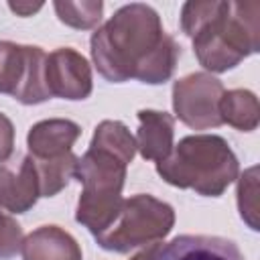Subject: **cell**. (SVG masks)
Masks as SVG:
<instances>
[{
  "mask_svg": "<svg viewBox=\"0 0 260 260\" xmlns=\"http://www.w3.org/2000/svg\"><path fill=\"white\" fill-rule=\"evenodd\" d=\"M238 169L230 144L215 134L185 136L165 160L156 162V173L169 185L205 197H219L238 179Z\"/></svg>",
  "mask_w": 260,
  "mask_h": 260,
  "instance_id": "2",
  "label": "cell"
},
{
  "mask_svg": "<svg viewBox=\"0 0 260 260\" xmlns=\"http://www.w3.org/2000/svg\"><path fill=\"white\" fill-rule=\"evenodd\" d=\"M61 22L73 28H93L102 20L104 4L98 2H55L53 4Z\"/></svg>",
  "mask_w": 260,
  "mask_h": 260,
  "instance_id": "16",
  "label": "cell"
},
{
  "mask_svg": "<svg viewBox=\"0 0 260 260\" xmlns=\"http://www.w3.org/2000/svg\"><path fill=\"white\" fill-rule=\"evenodd\" d=\"M91 59L112 83L138 79L165 83L181 55L177 41L162 30L160 16L146 4H126L91 35Z\"/></svg>",
  "mask_w": 260,
  "mask_h": 260,
  "instance_id": "1",
  "label": "cell"
},
{
  "mask_svg": "<svg viewBox=\"0 0 260 260\" xmlns=\"http://www.w3.org/2000/svg\"><path fill=\"white\" fill-rule=\"evenodd\" d=\"M79 134L81 128L75 122L53 118V120L37 122L28 130L26 144L32 158H57L71 152Z\"/></svg>",
  "mask_w": 260,
  "mask_h": 260,
  "instance_id": "10",
  "label": "cell"
},
{
  "mask_svg": "<svg viewBox=\"0 0 260 260\" xmlns=\"http://www.w3.org/2000/svg\"><path fill=\"white\" fill-rule=\"evenodd\" d=\"M91 148L110 152L118 156L122 162H132L136 154V138L130 134V130L116 120H104L98 124L93 138H91Z\"/></svg>",
  "mask_w": 260,
  "mask_h": 260,
  "instance_id": "14",
  "label": "cell"
},
{
  "mask_svg": "<svg viewBox=\"0 0 260 260\" xmlns=\"http://www.w3.org/2000/svg\"><path fill=\"white\" fill-rule=\"evenodd\" d=\"M126 167L128 165L118 156L91 146L81 158H77L73 177L83 185V189L77 201L75 219L93 236L102 234L116 219L122 207Z\"/></svg>",
  "mask_w": 260,
  "mask_h": 260,
  "instance_id": "3",
  "label": "cell"
},
{
  "mask_svg": "<svg viewBox=\"0 0 260 260\" xmlns=\"http://www.w3.org/2000/svg\"><path fill=\"white\" fill-rule=\"evenodd\" d=\"M12 150H14V126L4 114H0V162L8 160Z\"/></svg>",
  "mask_w": 260,
  "mask_h": 260,
  "instance_id": "19",
  "label": "cell"
},
{
  "mask_svg": "<svg viewBox=\"0 0 260 260\" xmlns=\"http://www.w3.org/2000/svg\"><path fill=\"white\" fill-rule=\"evenodd\" d=\"M39 197L41 187L32 156H24L18 171L0 167V207L10 213H24L37 203Z\"/></svg>",
  "mask_w": 260,
  "mask_h": 260,
  "instance_id": "9",
  "label": "cell"
},
{
  "mask_svg": "<svg viewBox=\"0 0 260 260\" xmlns=\"http://www.w3.org/2000/svg\"><path fill=\"white\" fill-rule=\"evenodd\" d=\"M158 250V244H152V246H148L146 250H142V252H138L132 260H152V256H154V252Z\"/></svg>",
  "mask_w": 260,
  "mask_h": 260,
  "instance_id": "21",
  "label": "cell"
},
{
  "mask_svg": "<svg viewBox=\"0 0 260 260\" xmlns=\"http://www.w3.org/2000/svg\"><path fill=\"white\" fill-rule=\"evenodd\" d=\"M175 225V211L169 203L138 193L122 201L116 219L95 238V242L110 252H130L140 246L158 244Z\"/></svg>",
  "mask_w": 260,
  "mask_h": 260,
  "instance_id": "4",
  "label": "cell"
},
{
  "mask_svg": "<svg viewBox=\"0 0 260 260\" xmlns=\"http://www.w3.org/2000/svg\"><path fill=\"white\" fill-rule=\"evenodd\" d=\"M8 6H10L12 12H16L20 16H30V14H35L37 10L43 8V2H10Z\"/></svg>",
  "mask_w": 260,
  "mask_h": 260,
  "instance_id": "20",
  "label": "cell"
},
{
  "mask_svg": "<svg viewBox=\"0 0 260 260\" xmlns=\"http://www.w3.org/2000/svg\"><path fill=\"white\" fill-rule=\"evenodd\" d=\"M138 122L140 126L136 136V150L140 152V156L154 162L165 160L173 150V116L156 110H140Z\"/></svg>",
  "mask_w": 260,
  "mask_h": 260,
  "instance_id": "12",
  "label": "cell"
},
{
  "mask_svg": "<svg viewBox=\"0 0 260 260\" xmlns=\"http://www.w3.org/2000/svg\"><path fill=\"white\" fill-rule=\"evenodd\" d=\"M219 118L221 122L234 126L242 132H252L260 120L258 98L248 89H230L219 98Z\"/></svg>",
  "mask_w": 260,
  "mask_h": 260,
  "instance_id": "13",
  "label": "cell"
},
{
  "mask_svg": "<svg viewBox=\"0 0 260 260\" xmlns=\"http://www.w3.org/2000/svg\"><path fill=\"white\" fill-rule=\"evenodd\" d=\"M32 162L39 175L41 197H53L61 189H65L69 179L75 175L77 156L73 152H67L57 158H32Z\"/></svg>",
  "mask_w": 260,
  "mask_h": 260,
  "instance_id": "15",
  "label": "cell"
},
{
  "mask_svg": "<svg viewBox=\"0 0 260 260\" xmlns=\"http://www.w3.org/2000/svg\"><path fill=\"white\" fill-rule=\"evenodd\" d=\"M20 246H22L20 225L0 207V260H8L16 256V252H20Z\"/></svg>",
  "mask_w": 260,
  "mask_h": 260,
  "instance_id": "18",
  "label": "cell"
},
{
  "mask_svg": "<svg viewBox=\"0 0 260 260\" xmlns=\"http://www.w3.org/2000/svg\"><path fill=\"white\" fill-rule=\"evenodd\" d=\"M152 260H246L240 248L217 236H177L158 244Z\"/></svg>",
  "mask_w": 260,
  "mask_h": 260,
  "instance_id": "8",
  "label": "cell"
},
{
  "mask_svg": "<svg viewBox=\"0 0 260 260\" xmlns=\"http://www.w3.org/2000/svg\"><path fill=\"white\" fill-rule=\"evenodd\" d=\"M238 209L242 219L258 230V169L250 167L238 181Z\"/></svg>",
  "mask_w": 260,
  "mask_h": 260,
  "instance_id": "17",
  "label": "cell"
},
{
  "mask_svg": "<svg viewBox=\"0 0 260 260\" xmlns=\"http://www.w3.org/2000/svg\"><path fill=\"white\" fill-rule=\"evenodd\" d=\"M223 91L221 81L209 73L185 75L173 85V110L189 128H217L223 124L219 118V98Z\"/></svg>",
  "mask_w": 260,
  "mask_h": 260,
  "instance_id": "6",
  "label": "cell"
},
{
  "mask_svg": "<svg viewBox=\"0 0 260 260\" xmlns=\"http://www.w3.org/2000/svg\"><path fill=\"white\" fill-rule=\"evenodd\" d=\"M24 260H81V248L71 234L59 225H41L20 246Z\"/></svg>",
  "mask_w": 260,
  "mask_h": 260,
  "instance_id": "11",
  "label": "cell"
},
{
  "mask_svg": "<svg viewBox=\"0 0 260 260\" xmlns=\"http://www.w3.org/2000/svg\"><path fill=\"white\" fill-rule=\"evenodd\" d=\"M45 81L51 98L85 100L91 93V67L75 49L61 47L47 55Z\"/></svg>",
  "mask_w": 260,
  "mask_h": 260,
  "instance_id": "7",
  "label": "cell"
},
{
  "mask_svg": "<svg viewBox=\"0 0 260 260\" xmlns=\"http://www.w3.org/2000/svg\"><path fill=\"white\" fill-rule=\"evenodd\" d=\"M47 53L41 47L0 41V93L32 106L51 98L45 81Z\"/></svg>",
  "mask_w": 260,
  "mask_h": 260,
  "instance_id": "5",
  "label": "cell"
}]
</instances>
